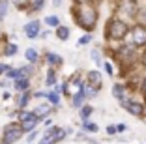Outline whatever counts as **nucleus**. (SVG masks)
I'll return each instance as SVG.
<instances>
[{
  "label": "nucleus",
  "mask_w": 146,
  "mask_h": 144,
  "mask_svg": "<svg viewBox=\"0 0 146 144\" xmlns=\"http://www.w3.org/2000/svg\"><path fill=\"white\" fill-rule=\"evenodd\" d=\"M82 131H84V133H98L99 131V125L88 120V122H82Z\"/></svg>",
  "instance_id": "obj_25"
},
{
  "label": "nucleus",
  "mask_w": 146,
  "mask_h": 144,
  "mask_svg": "<svg viewBox=\"0 0 146 144\" xmlns=\"http://www.w3.org/2000/svg\"><path fill=\"white\" fill-rule=\"evenodd\" d=\"M25 58H26V62L28 64H36L39 60V52L36 51V49H26V52H25Z\"/></svg>",
  "instance_id": "obj_19"
},
{
  "label": "nucleus",
  "mask_w": 146,
  "mask_h": 144,
  "mask_svg": "<svg viewBox=\"0 0 146 144\" xmlns=\"http://www.w3.org/2000/svg\"><path fill=\"white\" fill-rule=\"evenodd\" d=\"M11 2L17 9H28V6H30V0H11Z\"/></svg>",
  "instance_id": "obj_28"
},
{
  "label": "nucleus",
  "mask_w": 146,
  "mask_h": 144,
  "mask_svg": "<svg viewBox=\"0 0 146 144\" xmlns=\"http://www.w3.org/2000/svg\"><path fill=\"white\" fill-rule=\"evenodd\" d=\"M32 99H34V98H32V92H30V90L21 92V94H19V98H17V101H15V107H17V110H25Z\"/></svg>",
  "instance_id": "obj_12"
},
{
  "label": "nucleus",
  "mask_w": 146,
  "mask_h": 144,
  "mask_svg": "<svg viewBox=\"0 0 146 144\" xmlns=\"http://www.w3.org/2000/svg\"><path fill=\"white\" fill-rule=\"evenodd\" d=\"M62 0H52V8H60Z\"/></svg>",
  "instance_id": "obj_39"
},
{
  "label": "nucleus",
  "mask_w": 146,
  "mask_h": 144,
  "mask_svg": "<svg viewBox=\"0 0 146 144\" xmlns=\"http://www.w3.org/2000/svg\"><path fill=\"white\" fill-rule=\"evenodd\" d=\"M13 90L19 94L30 90V79H17V81H13Z\"/></svg>",
  "instance_id": "obj_16"
},
{
  "label": "nucleus",
  "mask_w": 146,
  "mask_h": 144,
  "mask_svg": "<svg viewBox=\"0 0 146 144\" xmlns=\"http://www.w3.org/2000/svg\"><path fill=\"white\" fill-rule=\"evenodd\" d=\"M38 135H39L38 131H32L30 135H28V139H26V142H28V144H32V142H34V139H36V137H38Z\"/></svg>",
  "instance_id": "obj_35"
},
{
  "label": "nucleus",
  "mask_w": 146,
  "mask_h": 144,
  "mask_svg": "<svg viewBox=\"0 0 146 144\" xmlns=\"http://www.w3.org/2000/svg\"><path fill=\"white\" fill-rule=\"evenodd\" d=\"M103 68H105V71H107L109 77H114V68H112V64L109 62V60H105V62H103Z\"/></svg>",
  "instance_id": "obj_31"
},
{
  "label": "nucleus",
  "mask_w": 146,
  "mask_h": 144,
  "mask_svg": "<svg viewBox=\"0 0 146 144\" xmlns=\"http://www.w3.org/2000/svg\"><path fill=\"white\" fill-rule=\"evenodd\" d=\"M56 82H58V79H56V69L54 68H49L47 73H45V84L51 86V88H54Z\"/></svg>",
  "instance_id": "obj_17"
},
{
  "label": "nucleus",
  "mask_w": 146,
  "mask_h": 144,
  "mask_svg": "<svg viewBox=\"0 0 146 144\" xmlns=\"http://www.w3.org/2000/svg\"><path fill=\"white\" fill-rule=\"evenodd\" d=\"M68 133L69 131H66V129H62V127H58V125H49L47 129L43 131L41 139H39V144H58L66 139Z\"/></svg>",
  "instance_id": "obj_4"
},
{
  "label": "nucleus",
  "mask_w": 146,
  "mask_h": 144,
  "mask_svg": "<svg viewBox=\"0 0 146 144\" xmlns=\"http://www.w3.org/2000/svg\"><path fill=\"white\" fill-rule=\"evenodd\" d=\"M25 36L28 39H36L39 38V32H41V23L39 21H30V23H26L25 25Z\"/></svg>",
  "instance_id": "obj_10"
},
{
  "label": "nucleus",
  "mask_w": 146,
  "mask_h": 144,
  "mask_svg": "<svg viewBox=\"0 0 146 144\" xmlns=\"http://www.w3.org/2000/svg\"><path fill=\"white\" fill-rule=\"evenodd\" d=\"M84 82L90 84L92 88H96V90H101V86H103V75H101V71H98V69H90V71H86Z\"/></svg>",
  "instance_id": "obj_9"
},
{
  "label": "nucleus",
  "mask_w": 146,
  "mask_h": 144,
  "mask_svg": "<svg viewBox=\"0 0 146 144\" xmlns=\"http://www.w3.org/2000/svg\"><path fill=\"white\" fill-rule=\"evenodd\" d=\"M116 131L118 133H125L127 131V125H125V123H116Z\"/></svg>",
  "instance_id": "obj_34"
},
{
  "label": "nucleus",
  "mask_w": 146,
  "mask_h": 144,
  "mask_svg": "<svg viewBox=\"0 0 146 144\" xmlns=\"http://www.w3.org/2000/svg\"><path fill=\"white\" fill-rule=\"evenodd\" d=\"M120 105L124 107V109L127 110L131 116H137V118H142V116H144V112H146L144 105H142L141 101H137V99H133V98H127L125 101H122Z\"/></svg>",
  "instance_id": "obj_8"
},
{
  "label": "nucleus",
  "mask_w": 146,
  "mask_h": 144,
  "mask_svg": "<svg viewBox=\"0 0 146 144\" xmlns=\"http://www.w3.org/2000/svg\"><path fill=\"white\" fill-rule=\"evenodd\" d=\"M51 107H52L51 103H43V105H38V107L34 109V114L38 116L39 122H41L43 118H47V116L51 114Z\"/></svg>",
  "instance_id": "obj_15"
},
{
  "label": "nucleus",
  "mask_w": 146,
  "mask_h": 144,
  "mask_svg": "<svg viewBox=\"0 0 146 144\" xmlns=\"http://www.w3.org/2000/svg\"><path fill=\"white\" fill-rule=\"evenodd\" d=\"M75 4H94L96 0H73Z\"/></svg>",
  "instance_id": "obj_38"
},
{
  "label": "nucleus",
  "mask_w": 146,
  "mask_h": 144,
  "mask_svg": "<svg viewBox=\"0 0 146 144\" xmlns=\"http://www.w3.org/2000/svg\"><path fill=\"white\" fill-rule=\"evenodd\" d=\"M92 58L96 60V64L98 66H103V60H101V56H99V51L96 49V51H92Z\"/></svg>",
  "instance_id": "obj_32"
},
{
  "label": "nucleus",
  "mask_w": 146,
  "mask_h": 144,
  "mask_svg": "<svg viewBox=\"0 0 146 144\" xmlns=\"http://www.w3.org/2000/svg\"><path fill=\"white\" fill-rule=\"evenodd\" d=\"M82 94H84L86 101H88V99H92V98H96V96H98V94H99V90L92 88L90 84H86V82H84V86H82Z\"/></svg>",
  "instance_id": "obj_21"
},
{
  "label": "nucleus",
  "mask_w": 146,
  "mask_h": 144,
  "mask_svg": "<svg viewBox=\"0 0 146 144\" xmlns=\"http://www.w3.org/2000/svg\"><path fill=\"white\" fill-rule=\"evenodd\" d=\"M86 103V98H84V94H79V96H75V98L69 99V105L73 107V109H81L82 105Z\"/></svg>",
  "instance_id": "obj_20"
},
{
  "label": "nucleus",
  "mask_w": 146,
  "mask_h": 144,
  "mask_svg": "<svg viewBox=\"0 0 146 144\" xmlns=\"http://www.w3.org/2000/svg\"><path fill=\"white\" fill-rule=\"evenodd\" d=\"M82 86H84V81L79 79V73H77V75H73L69 81L62 82V94H66V96L71 99V98H75V96H79V94H82Z\"/></svg>",
  "instance_id": "obj_6"
},
{
  "label": "nucleus",
  "mask_w": 146,
  "mask_h": 144,
  "mask_svg": "<svg viewBox=\"0 0 146 144\" xmlns=\"http://www.w3.org/2000/svg\"><path fill=\"white\" fill-rule=\"evenodd\" d=\"M43 58L47 60L49 68H60L62 64H64V58H62L60 54H54V52H51V51L45 52V54H43Z\"/></svg>",
  "instance_id": "obj_13"
},
{
  "label": "nucleus",
  "mask_w": 146,
  "mask_h": 144,
  "mask_svg": "<svg viewBox=\"0 0 146 144\" xmlns=\"http://www.w3.org/2000/svg\"><path fill=\"white\" fill-rule=\"evenodd\" d=\"M9 69L8 64H0V75H6V71Z\"/></svg>",
  "instance_id": "obj_37"
},
{
  "label": "nucleus",
  "mask_w": 146,
  "mask_h": 144,
  "mask_svg": "<svg viewBox=\"0 0 146 144\" xmlns=\"http://www.w3.org/2000/svg\"><path fill=\"white\" fill-rule=\"evenodd\" d=\"M23 135H25V131H23V127H21V123H19V122L8 123V125H4V129H2V144H13V142H17Z\"/></svg>",
  "instance_id": "obj_5"
},
{
  "label": "nucleus",
  "mask_w": 146,
  "mask_h": 144,
  "mask_svg": "<svg viewBox=\"0 0 146 144\" xmlns=\"http://www.w3.org/2000/svg\"><path fill=\"white\" fill-rule=\"evenodd\" d=\"M43 23L47 26H51V28H58L60 26V19L56 17V15H47V17L43 19Z\"/></svg>",
  "instance_id": "obj_26"
},
{
  "label": "nucleus",
  "mask_w": 146,
  "mask_h": 144,
  "mask_svg": "<svg viewBox=\"0 0 146 144\" xmlns=\"http://www.w3.org/2000/svg\"><path fill=\"white\" fill-rule=\"evenodd\" d=\"M137 21H139V25L146 26V6L139 9V13H137Z\"/></svg>",
  "instance_id": "obj_29"
},
{
  "label": "nucleus",
  "mask_w": 146,
  "mask_h": 144,
  "mask_svg": "<svg viewBox=\"0 0 146 144\" xmlns=\"http://www.w3.org/2000/svg\"><path fill=\"white\" fill-rule=\"evenodd\" d=\"M105 131H107V135H116V123H111V125H107V129H105Z\"/></svg>",
  "instance_id": "obj_33"
},
{
  "label": "nucleus",
  "mask_w": 146,
  "mask_h": 144,
  "mask_svg": "<svg viewBox=\"0 0 146 144\" xmlns=\"http://www.w3.org/2000/svg\"><path fill=\"white\" fill-rule=\"evenodd\" d=\"M0 38H2V36H0Z\"/></svg>",
  "instance_id": "obj_42"
},
{
  "label": "nucleus",
  "mask_w": 146,
  "mask_h": 144,
  "mask_svg": "<svg viewBox=\"0 0 146 144\" xmlns=\"http://www.w3.org/2000/svg\"><path fill=\"white\" fill-rule=\"evenodd\" d=\"M69 34H71V30H69V26H64V25H60L58 28H56V38L60 39V41H68V39H69Z\"/></svg>",
  "instance_id": "obj_18"
},
{
  "label": "nucleus",
  "mask_w": 146,
  "mask_h": 144,
  "mask_svg": "<svg viewBox=\"0 0 146 144\" xmlns=\"http://www.w3.org/2000/svg\"><path fill=\"white\" fill-rule=\"evenodd\" d=\"M47 36H49V30H43V32H39V38H43V39H45Z\"/></svg>",
  "instance_id": "obj_40"
},
{
  "label": "nucleus",
  "mask_w": 146,
  "mask_h": 144,
  "mask_svg": "<svg viewBox=\"0 0 146 144\" xmlns=\"http://www.w3.org/2000/svg\"><path fill=\"white\" fill-rule=\"evenodd\" d=\"M116 54L114 58L118 60V64H120L124 69H129V68H133V64L137 62L139 58V51H137V47H133L131 43H122L118 49H116Z\"/></svg>",
  "instance_id": "obj_3"
},
{
  "label": "nucleus",
  "mask_w": 146,
  "mask_h": 144,
  "mask_svg": "<svg viewBox=\"0 0 146 144\" xmlns=\"http://www.w3.org/2000/svg\"><path fill=\"white\" fill-rule=\"evenodd\" d=\"M71 15L73 19H75V23H77L79 26H81L82 30H86V32H90L98 26V8H96L94 4H75L71 9Z\"/></svg>",
  "instance_id": "obj_1"
},
{
  "label": "nucleus",
  "mask_w": 146,
  "mask_h": 144,
  "mask_svg": "<svg viewBox=\"0 0 146 144\" xmlns=\"http://www.w3.org/2000/svg\"><path fill=\"white\" fill-rule=\"evenodd\" d=\"M141 92H142V96L146 98V77H144V79L141 81Z\"/></svg>",
  "instance_id": "obj_36"
},
{
  "label": "nucleus",
  "mask_w": 146,
  "mask_h": 144,
  "mask_svg": "<svg viewBox=\"0 0 146 144\" xmlns=\"http://www.w3.org/2000/svg\"><path fill=\"white\" fill-rule=\"evenodd\" d=\"M129 28L131 26L127 25V23L124 21V19H111V21L107 23V26H105V39L107 41H124L125 38H127L129 34Z\"/></svg>",
  "instance_id": "obj_2"
},
{
  "label": "nucleus",
  "mask_w": 146,
  "mask_h": 144,
  "mask_svg": "<svg viewBox=\"0 0 146 144\" xmlns=\"http://www.w3.org/2000/svg\"><path fill=\"white\" fill-rule=\"evenodd\" d=\"M43 6H45V0H30V6H28V11L30 13H38L43 9Z\"/></svg>",
  "instance_id": "obj_23"
},
{
  "label": "nucleus",
  "mask_w": 146,
  "mask_h": 144,
  "mask_svg": "<svg viewBox=\"0 0 146 144\" xmlns=\"http://www.w3.org/2000/svg\"><path fill=\"white\" fill-rule=\"evenodd\" d=\"M92 114H94V109H92L90 105H82L81 107V120L82 122H88Z\"/></svg>",
  "instance_id": "obj_22"
},
{
  "label": "nucleus",
  "mask_w": 146,
  "mask_h": 144,
  "mask_svg": "<svg viewBox=\"0 0 146 144\" xmlns=\"http://www.w3.org/2000/svg\"><path fill=\"white\" fill-rule=\"evenodd\" d=\"M90 41H92V34H90V32H86V34L82 36L81 39H79V47H82V45H88Z\"/></svg>",
  "instance_id": "obj_30"
},
{
  "label": "nucleus",
  "mask_w": 146,
  "mask_h": 144,
  "mask_svg": "<svg viewBox=\"0 0 146 144\" xmlns=\"http://www.w3.org/2000/svg\"><path fill=\"white\" fill-rule=\"evenodd\" d=\"M9 98H11V96H9V92H6V94H4V98H2V99H4V101H8Z\"/></svg>",
  "instance_id": "obj_41"
},
{
  "label": "nucleus",
  "mask_w": 146,
  "mask_h": 144,
  "mask_svg": "<svg viewBox=\"0 0 146 144\" xmlns=\"http://www.w3.org/2000/svg\"><path fill=\"white\" fill-rule=\"evenodd\" d=\"M129 43L133 47H137V49H141V47H146V26L142 25H133L131 28H129Z\"/></svg>",
  "instance_id": "obj_7"
},
{
  "label": "nucleus",
  "mask_w": 146,
  "mask_h": 144,
  "mask_svg": "<svg viewBox=\"0 0 146 144\" xmlns=\"http://www.w3.org/2000/svg\"><path fill=\"white\" fill-rule=\"evenodd\" d=\"M127 92H129V88H127V84H124V82H114V84H112V96H114L120 103L129 98Z\"/></svg>",
  "instance_id": "obj_11"
},
{
  "label": "nucleus",
  "mask_w": 146,
  "mask_h": 144,
  "mask_svg": "<svg viewBox=\"0 0 146 144\" xmlns=\"http://www.w3.org/2000/svg\"><path fill=\"white\" fill-rule=\"evenodd\" d=\"M60 94H62V86L56 84L52 90H49V92H47L45 99H47L51 105H54V107H56V105H60Z\"/></svg>",
  "instance_id": "obj_14"
},
{
  "label": "nucleus",
  "mask_w": 146,
  "mask_h": 144,
  "mask_svg": "<svg viewBox=\"0 0 146 144\" xmlns=\"http://www.w3.org/2000/svg\"><path fill=\"white\" fill-rule=\"evenodd\" d=\"M8 6L9 0H0V21H4L6 15H8Z\"/></svg>",
  "instance_id": "obj_27"
},
{
  "label": "nucleus",
  "mask_w": 146,
  "mask_h": 144,
  "mask_svg": "<svg viewBox=\"0 0 146 144\" xmlns=\"http://www.w3.org/2000/svg\"><path fill=\"white\" fill-rule=\"evenodd\" d=\"M17 51H19L17 43H11V41L6 43V47H4V54L6 56H15V54H17Z\"/></svg>",
  "instance_id": "obj_24"
}]
</instances>
